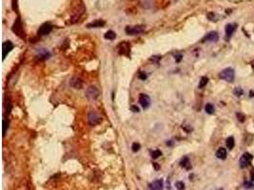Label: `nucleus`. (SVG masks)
<instances>
[{
  "mask_svg": "<svg viewBox=\"0 0 254 190\" xmlns=\"http://www.w3.org/2000/svg\"><path fill=\"white\" fill-rule=\"evenodd\" d=\"M237 119L241 122V123H243V122H245V120H246V116L243 114V113H237Z\"/></svg>",
  "mask_w": 254,
  "mask_h": 190,
  "instance_id": "nucleus-29",
  "label": "nucleus"
},
{
  "mask_svg": "<svg viewBox=\"0 0 254 190\" xmlns=\"http://www.w3.org/2000/svg\"><path fill=\"white\" fill-rule=\"evenodd\" d=\"M86 96L89 100H95L98 98L99 96V90L96 87L94 86H90L88 88L87 91H86Z\"/></svg>",
  "mask_w": 254,
  "mask_h": 190,
  "instance_id": "nucleus-7",
  "label": "nucleus"
},
{
  "mask_svg": "<svg viewBox=\"0 0 254 190\" xmlns=\"http://www.w3.org/2000/svg\"><path fill=\"white\" fill-rule=\"evenodd\" d=\"M253 159V156L249 153V152H246L242 155V157L240 158V161H239V166L241 168H245L247 166H249V163L251 162V160Z\"/></svg>",
  "mask_w": 254,
  "mask_h": 190,
  "instance_id": "nucleus-5",
  "label": "nucleus"
},
{
  "mask_svg": "<svg viewBox=\"0 0 254 190\" xmlns=\"http://www.w3.org/2000/svg\"><path fill=\"white\" fill-rule=\"evenodd\" d=\"M50 55V52H49L48 50H40V53L38 54V57H39V58H42V59H46V58H48Z\"/></svg>",
  "mask_w": 254,
  "mask_h": 190,
  "instance_id": "nucleus-21",
  "label": "nucleus"
},
{
  "mask_svg": "<svg viewBox=\"0 0 254 190\" xmlns=\"http://www.w3.org/2000/svg\"><path fill=\"white\" fill-rule=\"evenodd\" d=\"M140 147H141V146L139 145L138 143H132V151H133V152H137V151H139Z\"/></svg>",
  "mask_w": 254,
  "mask_h": 190,
  "instance_id": "nucleus-28",
  "label": "nucleus"
},
{
  "mask_svg": "<svg viewBox=\"0 0 254 190\" xmlns=\"http://www.w3.org/2000/svg\"><path fill=\"white\" fill-rule=\"evenodd\" d=\"M220 78L223 79L226 82H233L234 78H235V72H234V69L231 68H226L225 69H223L220 73Z\"/></svg>",
  "mask_w": 254,
  "mask_h": 190,
  "instance_id": "nucleus-1",
  "label": "nucleus"
},
{
  "mask_svg": "<svg viewBox=\"0 0 254 190\" xmlns=\"http://www.w3.org/2000/svg\"><path fill=\"white\" fill-rule=\"evenodd\" d=\"M226 143L227 148H229V149H232V148L234 147V146H235V141H234V138H233V137H232V136L229 137V138L226 139Z\"/></svg>",
  "mask_w": 254,
  "mask_h": 190,
  "instance_id": "nucleus-18",
  "label": "nucleus"
},
{
  "mask_svg": "<svg viewBox=\"0 0 254 190\" xmlns=\"http://www.w3.org/2000/svg\"><path fill=\"white\" fill-rule=\"evenodd\" d=\"M250 176H251V181H252V182H254V170H252V171H251Z\"/></svg>",
  "mask_w": 254,
  "mask_h": 190,
  "instance_id": "nucleus-33",
  "label": "nucleus"
},
{
  "mask_svg": "<svg viewBox=\"0 0 254 190\" xmlns=\"http://www.w3.org/2000/svg\"><path fill=\"white\" fill-rule=\"evenodd\" d=\"M88 121H89V124H90V126L94 127V126H97V124L101 123L102 117H101L100 114L95 112V111H90V112L89 113V115H88Z\"/></svg>",
  "mask_w": 254,
  "mask_h": 190,
  "instance_id": "nucleus-2",
  "label": "nucleus"
},
{
  "mask_svg": "<svg viewBox=\"0 0 254 190\" xmlns=\"http://www.w3.org/2000/svg\"><path fill=\"white\" fill-rule=\"evenodd\" d=\"M104 25H105V21L99 19V20H95L92 23L87 24V28H101Z\"/></svg>",
  "mask_w": 254,
  "mask_h": 190,
  "instance_id": "nucleus-15",
  "label": "nucleus"
},
{
  "mask_svg": "<svg viewBox=\"0 0 254 190\" xmlns=\"http://www.w3.org/2000/svg\"><path fill=\"white\" fill-rule=\"evenodd\" d=\"M233 93H234V95H235V96L240 97V96L243 95L244 90H243L242 89H241V88H235V89H234V90H233Z\"/></svg>",
  "mask_w": 254,
  "mask_h": 190,
  "instance_id": "nucleus-23",
  "label": "nucleus"
},
{
  "mask_svg": "<svg viewBox=\"0 0 254 190\" xmlns=\"http://www.w3.org/2000/svg\"><path fill=\"white\" fill-rule=\"evenodd\" d=\"M14 49V45L11 41H6L3 43L2 46V57H3V60L6 58V56L8 55L9 52H11V50Z\"/></svg>",
  "mask_w": 254,
  "mask_h": 190,
  "instance_id": "nucleus-9",
  "label": "nucleus"
},
{
  "mask_svg": "<svg viewBox=\"0 0 254 190\" xmlns=\"http://www.w3.org/2000/svg\"><path fill=\"white\" fill-rule=\"evenodd\" d=\"M131 109L133 111V112H139V108L136 107V106H132V107H131Z\"/></svg>",
  "mask_w": 254,
  "mask_h": 190,
  "instance_id": "nucleus-31",
  "label": "nucleus"
},
{
  "mask_svg": "<svg viewBox=\"0 0 254 190\" xmlns=\"http://www.w3.org/2000/svg\"><path fill=\"white\" fill-rule=\"evenodd\" d=\"M218 40H219V35L216 31H210L204 39V41H210V42H217Z\"/></svg>",
  "mask_w": 254,
  "mask_h": 190,
  "instance_id": "nucleus-12",
  "label": "nucleus"
},
{
  "mask_svg": "<svg viewBox=\"0 0 254 190\" xmlns=\"http://www.w3.org/2000/svg\"><path fill=\"white\" fill-rule=\"evenodd\" d=\"M149 188H151V190H163L164 182H163V180H156L149 185Z\"/></svg>",
  "mask_w": 254,
  "mask_h": 190,
  "instance_id": "nucleus-11",
  "label": "nucleus"
},
{
  "mask_svg": "<svg viewBox=\"0 0 254 190\" xmlns=\"http://www.w3.org/2000/svg\"><path fill=\"white\" fill-rule=\"evenodd\" d=\"M175 186L178 190H184L185 189V183L183 182H177L175 183Z\"/></svg>",
  "mask_w": 254,
  "mask_h": 190,
  "instance_id": "nucleus-27",
  "label": "nucleus"
},
{
  "mask_svg": "<svg viewBox=\"0 0 254 190\" xmlns=\"http://www.w3.org/2000/svg\"><path fill=\"white\" fill-rule=\"evenodd\" d=\"M139 77L141 78L142 80H145L146 78H147V75L145 74V72H141V73L139 74Z\"/></svg>",
  "mask_w": 254,
  "mask_h": 190,
  "instance_id": "nucleus-32",
  "label": "nucleus"
},
{
  "mask_svg": "<svg viewBox=\"0 0 254 190\" xmlns=\"http://www.w3.org/2000/svg\"><path fill=\"white\" fill-rule=\"evenodd\" d=\"M104 37H105L107 40H114V39L116 38V34H115V32L112 31H107L105 35H104Z\"/></svg>",
  "mask_w": 254,
  "mask_h": 190,
  "instance_id": "nucleus-19",
  "label": "nucleus"
},
{
  "mask_svg": "<svg viewBox=\"0 0 254 190\" xmlns=\"http://www.w3.org/2000/svg\"><path fill=\"white\" fill-rule=\"evenodd\" d=\"M51 30H53V26H51V24L50 23H45L43 24L40 29L38 30V34L39 35H41V36H44V35H48L50 32L51 31Z\"/></svg>",
  "mask_w": 254,
  "mask_h": 190,
  "instance_id": "nucleus-8",
  "label": "nucleus"
},
{
  "mask_svg": "<svg viewBox=\"0 0 254 190\" xmlns=\"http://www.w3.org/2000/svg\"><path fill=\"white\" fill-rule=\"evenodd\" d=\"M207 82H208V78H207V77H206V76L202 77L201 80H200V82H199V88H200V89H203L204 87H206V85L207 84Z\"/></svg>",
  "mask_w": 254,
  "mask_h": 190,
  "instance_id": "nucleus-22",
  "label": "nucleus"
},
{
  "mask_svg": "<svg viewBox=\"0 0 254 190\" xmlns=\"http://www.w3.org/2000/svg\"><path fill=\"white\" fill-rule=\"evenodd\" d=\"M182 58H183V55L182 54H176L175 55V60H176V62H180L182 60Z\"/></svg>",
  "mask_w": 254,
  "mask_h": 190,
  "instance_id": "nucleus-30",
  "label": "nucleus"
},
{
  "mask_svg": "<svg viewBox=\"0 0 254 190\" xmlns=\"http://www.w3.org/2000/svg\"><path fill=\"white\" fill-rule=\"evenodd\" d=\"M70 86L74 88V89H81L82 88V81L79 79V78H77V77H73V78H71V80L70 82Z\"/></svg>",
  "mask_w": 254,
  "mask_h": 190,
  "instance_id": "nucleus-14",
  "label": "nucleus"
},
{
  "mask_svg": "<svg viewBox=\"0 0 254 190\" xmlns=\"http://www.w3.org/2000/svg\"><path fill=\"white\" fill-rule=\"evenodd\" d=\"M218 190H223V189H222V188H220V189H218Z\"/></svg>",
  "mask_w": 254,
  "mask_h": 190,
  "instance_id": "nucleus-35",
  "label": "nucleus"
},
{
  "mask_svg": "<svg viewBox=\"0 0 254 190\" xmlns=\"http://www.w3.org/2000/svg\"><path fill=\"white\" fill-rule=\"evenodd\" d=\"M236 27H237L236 24H227L226 26V37H230L233 34V32L235 31V30H236Z\"/></svg>",
  "mask_w": 254,
  "mask_h": 190,
  "instance_id": "nucleus-13",
  "label": "nucleus"
},
{
  "mask_svg": "<svg viewBox=\"0 0 254 190\" xmlns=\"http://www.w3.org/2000/svg\"><path fill=\"white\" fill-rule=\"evenodd\" d=\"M244 188H245V189H251V188H254V182H245V183H244Z\"/></svg>",
  "mask_w": 254,
  "mask_h": 190,
  "instance_id": "nucleus-26",
  "label": "nucleus"
},
{
  "mask_svg": "<svg viewBox=\"0 0 254 190\" xmlns=\"http://www.w3.org/2000/svg\"><path fill=\"white\" fill-rule=\"evenodd\" d=\"M12 31L16 34L18 36L20 37H24V31H23V27H22V22H21V19L17 17L15 22L14 23V26H12Z\"/></svg>",
  "mask_w": 254,
  "mask_h": 190,
  "instance_id": "nucleus-6",
  "label": "nucleus"
},
{
  "mask_svg": "<svg viewBox=\"0 0 254 190\" xmlns=\"http://www.w3.org/2000/svg\"><path fill=\"white\" fill-rule=\"evenodd\" d=\"M85 12V6L83 4H80L78 7L76 8V10L73 12V14H71V17H70V23H74V22H77L78 21V19H79L81 17V15Z\"/></svg>",
  "mask_w": 254,
  "mask_h": 190,
  "instance_id": "nucleus-4",
  "label": "nucleus"
},
{
  "mask_svg": "<svg viewBox=\"0 0 254 190\" xmlns=\"http://www.w3.org/2000/svg\"><path fill=\"white\" fill-rule=\"evenodd\" d=\"M161 155H162V152L160 151V150L156 149V150H153V151L151 152V158L152 159H157Z\"/></svg>",
  "mask_w": 254,
  "mask_h": 190,
  "instance_id": "nucleus-24",
  "label": "nucleus"
},
{
  "mask_svg": "<svg viewBox=\"0 0 254 190\" xmlns=\"http://www.w3.org/2000/svg\"><path fill=\"white\" fill-rule=\"evenodd\" d=\"M249 96H250V97H253V96H254V92H253L252 90H250V95H249Z\"/></svg>",
  "mask_w": 254,
  "mask_h": 190,
  "instance_id": "nucleus-34",
  "label": "nucleus"
},
{
  "mask_svg": "<svg viewBox=\"0 0 254 190\" xmlns=\"http://www.w3.org/2000/svg\"><path fill=\"white\" fill-rule=\"evenodd\" d=\"M216 157L220 160H225L226 158V150L224 147H220L216 151Z\"/></svg>",
  "mask_w": 254,
  "mask_h": 190,
  "instance_id": "nucleus-16",
  "label": "nucleus"
},
{
  "mask_svg": "<svg viewBox=\"0 0 254 190\" xmlns=\"http://www.w3.org/2000/svg\"><path fill=\"white\" fill-rule=\"evenodd\" d=\"M145 31V27L144 26H133V27H131V26H128L125 29L126 34L129 35H136V34H140L142 32H144Z\"/></svg>",
  "mask_w": 254,
  "mask_h": 190,
  "instance_id": "nucleus-3",
  "label": "nucleus"
},
{
  "mask_svg": "<svg viewBox=\"0 0 254 190\" xmlns=\"http://www.w3.org/2000/svg\"><path fill=\"white\" fill-rule=\"evenodd\" d=\"M205 110L207 114H213L214 113V107L211 104H207L205 107Z\"/></svg>",
  "mask_w": 254,
  "mask_h": 190,
  "instance_id": "nucleus-20",
  "label": "nucleus"
},
{
  "mask_svg": "<svg viewBox=\"0 0 254 190\" xmlns=\"http://www.w3.org/2000/svg\"><path fill=\"white\" fill-rule=\"evenodd\" d=\"M8 128H9V121H7L6 119H3V136H5Z\"/></svg>",
  "mask_w": 254,
  "mask_h": 190,
  "instance_id": "nucleus-25",
  "label": "nucleus"
},
{
  "mask_svg": "<svg viewBox=\"0 0 254 190\" xmlns=\"http://www.w3.org/2000/svg\"><path fill=\"white\" fill-rule=\"evenodd\" d=\"M180 166H181L182 167L186 168L187 170H188V169H190V168H191V165H190V159H188L187 157H185V158H184L183 160L181 161V163H180Z\"/></svg>",
  "mask_w": 254,
  "mask_h": 190,
  "instance_id": "nucleus-17",
  "label": "nucleus"
},
{
  "mask_svg": "<svg viewBox=\"0 0 254 190\" xmlns=\"http://www.w3.org/2000/svg\"><path fill=\"white\" fill-rule=\"evenodd\" d=\"M139 103L143 108H148L149 106H151V98H149L147 94H140Z\"/></svg>",
  "mask_w": 254,
  "mask_h": 190,
  "instance_id": "nucleus-10",
  "label": "nucleus"
}]
</instances>
